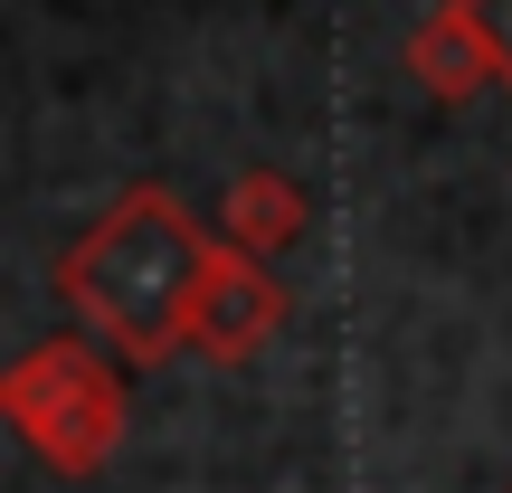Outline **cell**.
I'll return each instance as SVG.
<instances>
[{
  "label": "cell",
  "instance_id": "6da1fadb",
  "mask_svg": "<svg viewBox=\"0 0 512 493\" xmlns=\"http://www.w3.org/2000/svg\"><path fill=\"white\" fill-rule=\"evenodd\" d=\"M219 256V228L190 219L181 190L133 181L124 200H105L86 219V238L57 256V294L76 304V323L133 370H162L171 351H190V304L200 275Z\"/></svg>",
  "mask_w": 512,
  "mask_h": 493
},
{
  "label": "cell",
  "instance_id": "7a4b0ae2",
  "mask_svg": "<svg viewBox=\"0 0 512 493\" xmlns=\"http://www.w3.org/2000/svg\"><path fill=\"white\" fill-rule=\"evenodd\" d=\"M0 418L19 427V437L38 446V465L67 484H95L114 465V446H124V380H114L105 342H76V332H57V342L19 351L10 380H0Z\"/></svg>",
  "mask_w": 512,
  "mask_h": 493
},
{
  "label": "cell",
  "instance_id": "3957f363",
  "mask_svg": "<svg viewBox=\"0 0 512 493\" xmlns=\"http://www.w3.org/2000/svg\"><path fill=\"white\" fill-rule=\"evenodd\" d=\"M285 304L294 294L275 285L266 256L219 238V256H209V275H200V304H190V351H209V361H256V351L285 332Z\"/></svg>",
  "mask_w": 512,
  "mask_h": 493
},
{
  "label": "cell",
  "instance_id": "277c9868",
  "mask_svg": "<svg viewBox=\"0 0 512 493\" xmlns=\"http://www.w3.org/2000/svg\"><path fill=\"white\" fill-rule=\"evenodd\" d=\"M304 228H313V200H304V181H294V171H275V162L238 171V181H228V200H219V238L247 247V256L304 247Z\"/></svg>",
  "mask_w": 512,
  "mask_h": 493
},
{
  "label": "cell",
  "instance_id": "5b68a950",
  "mask_svg": "<svg viewBox=\"0 0 512 493\" xmlns=\"http://www.w3.org/2000/svg\"><path fill=\"white\" fill-rule=\"evenodd\" d=\"M408 76H418L437 105H465V95H484V86H494V67H484V38L465 29L446 0L418 19V29H408Z\"/></svg>",
  "mask_w": 512,
  "mask_h": 493
},
{
  "label": "cell",
  "instance_id": "8992f818",
  "mask_svg": "<svg viewBox=\"0 0 512 493\" xmlns=\"http://www.w3.org/2000/svg\"><path fill=\"white\" fill-rule=\"evenodd\" d=\"M446 10L484 38V67H494V86L512 95V0H446Z\"/></svg>",
  "mask_w": 512,
  "mask_h": 493
}]
</instances>
